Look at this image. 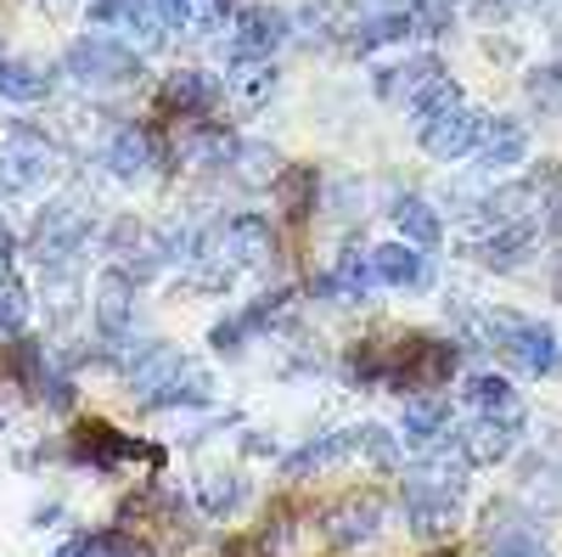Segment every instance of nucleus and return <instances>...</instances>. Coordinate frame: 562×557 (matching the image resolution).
Returning <instances> with one entry per match:
<instances>
[{
  "mask_svg": "<svg viewBox=\"0 0 562 557\" xmlns=\"http://www.w3.org/2000/svg\"><path fill=\"white\" fill-rule=\"evenodd\" d=\"M479 327H484L479 344L495 349L506 366L529 371V378H551V371L562 366V344H557V333L540 327V321H529V315H518V310H484V315H479Z\"/></svg>",
  "mask_w": 562,
  "mask_h": 557,
  "instance_id": "1",
  "label": "nucleus"
},
{
  "mask_svg": "<svg viewBox=\"0 0 562 557\" xmlns=\"http://www.w3.org/2000/svg\"><path fill=\"white\" fill-rule=\"evenodd\" d=\"M378 90H383L394 108L416 113V119H439V113L461 108V85L450 79V68H445L434 52L405 57L400 68H389V74L378 79Z\"/></svg>",
  "mask_w": 562,
  "mask_h": 557,
  "instance_id": "2",
  "label": "nucleus"
},
{
  "mask_svg": "<svg viewBox=\"0 0 562 557\" xmlns=\"http://www.w3.org/2000/svg\"><path fill=\"white\" fill-rule=\"evenodd\" d=\"M90 231H97V220H90L85 203L74 198H57V203H45L29 225V254L40 265H74L79 248L90 243Z\"/></svg>",
  "mask_w": 562,
  "mask_h": 557,
  "instance_id": "3",
  "label": "nucleus"
},
{
  "mask_svg": "<svg viewBox=\"0 0 562 557\" xmlns=\"http://www.w3.org/2000/svg\"><path fill=\"white\" fill-rule=\"evenodd\" d=\"M52 175H57V147L45 142L40 130L18 124L7 142H0V192H7V198L40 192V186L52 180Z\"/></svg>",
  "mask_w": 562,
  "mask_h": 557,
  "instance_id": "4",
  "label": "nucleus"
},
{
  "mask_svg": "<svg viewBox=\"0 0 562 557\" xmlns=\"http://www.w3.org/2000/svg\"><path fill=\"white\" fill-rule=\"evenodd\" d=\"M68 74L74 79H85V85H124V79H135V52L124 40H108V34H85V40H74L68 45Z\"/></svg>",
  "mask_w": 562,
  "mask_h": 557,
  "instance_id": "5",
  "label": "nucleus"
},
{
  "mask_svg": "<svg viewBox=\"0 0 562 557\" xmlns=\"http://www.w3.org/2000/svg\"><path fill=\"white\" fill-rule=\"evenodd\" d=\"M90 23H97V29H119L130 40L135 57L140 52H158L164 34H169L158 23V12H153V0H90Z\"/></svg>",
  "mask_w": 562,
  "mask_h": 557,
  "instance_id": "6",
  "label": "nucleus"
},
{
  "mask_svg": "<svg viewBox=\"0 0 562 557\" xmlns=\"http://www.w3.org/2000/svg\"><path fill=\"white\" fill-rule=\"evenodd\" d=\"M479 135H484V113L461 102L439 119H422V153L439 158V164H456L467 153H479Z\"/></svg>",
  "mask_w": 562,
  "mask_h": 557,
  "instance_id": "7",
  "label": "nucleus"
},
{
  "mask_svg": "<svg viewBox=\"0 0 562 557\" xmlns=\"http://www.w3.org/2000/svg\"><path fill=\"white\" fill-rule=\"evenodd\" d=\"M288 12L281 7H237V18H231V57H270L281 40H288Z\"/></svg>",
  "mask_w": 562,
  "mask_h": 557,
  "instance_id": "8",
  "label": "nucleus"
},
{
  "mask_svg": "<svg viewBox=\"0 0 562 557\" xmlns=\"http://www.w3.org/2000/svg\"><path fill=\"white\" fill-rule=\"evenodd\" d=\"M209 259H220V265H231V270L270 259V220H265V214H237V220H225L220 237L209 243Z\"/></svg>",
  "mask_w": 562,
  "mask_h": 557,
  "instance_id": "9",
  "label": "nucleus"
},
{
  "mask_svg": "<svg viewBox=\"0 0 562 557\" xmlns=\"http://www.w3.org/2000/svg\"><path fill=\"white\" fill-rule=\"evenodd\" d=\"M450 366H456V344L411 338V344L400 349V360L389 366V378H400V389H405V383H416V389H439V383L450 378Z\"/></svg>",
  "mask_w": 562,
  "mask_h": 557,
  "instance_id": "10",
  "label": "nucleus"
},
{
  "mask_svg": "<svg viewBox=\"0 0 562 557\" xmlns=\"http://www.w3.org/2000/svg\"><path fill=\"white\" fill-rule=\"evenodd\" d=\"M130 327H135V282L113 265L97 282V333L102 344H113V338H130Z\"/></svg>",
  "mask_w": 562,
  "mask_h": 557,
  "instance_id": "11",
  "label": "nucleus"
},
{
  "mask_svg": "<svg viewBox=\"0 0 562 557\" xmlns=\"http://www.w3.org/2000/svg\"><path fill=\"white\" fill-rule=\"evenodd\" d=\"M456 519H461V495L405 484V524H411V535L439 541V535H450V530H456Z\"/></svg>",
  "mask_w": 562,
  "mask_h": 557,
  "instance_id": "12",
  "label": "nucleus"
},
{
  "mask_svg": "<svg viewBox=\"0 0 562 557\" xmlns=\"http://www.w3.org/2000/svg\"><path fill=\"white\" fill-rule=\"evenodd\" d=\"M102 164H108V175H119V180L147 175V169L158 164V135L140 130V124H119V130L108 135V147H102Z\"/></svg>",
  "mask_w": 562,
  "mask_h": 557,
  "instance_id": "13",
  "label": "nucleus"
},
{
  "mask_svg": "<svg viewBox=\"0 0 562 557\" xmlns=\"http://www.w3.org/2000/svg\"><path fill=\"white\" fill-rule=\"evenodd\" d=\"M225 102V79H214V74H203V68H180V74H169V85H164V108L169 113H186V119H203V113H214Z\"/></svg>",
  "mask_w": 562,
  "mask_h": 557,
  "instance_id": "14",
  "label": "nucleus"
},
{
  "mask_svg": "<svg viewBox=\"0 0 562 557\" xmlns=\"http://www.w3.org/2000/svg\"><path fill=\"white\" fill-rule=\"evenodd\" d=\"M461 400L473 405L484 423H518L524 428V400H518V389H512L506 378H495V371H473L467 389H461Z\"/></svg>",
  "mask_w": 562,
  "mask_h": 557,
  "instance_id": "15",
  "label": "nucleus"
},
{
  "mask_svg": "<svg viewBox=\"0 0 562 557\" xmlns=\"http://www.w3.org/2000/svg\"><path fill=\"white\" fill-rule=\"evenodd\" d=\"M371 276H378L383 288H405V293H422L434 282L428 259H422L411 243H383L378 254H371Z\"/></svg>",
  "mask_w": 562,
  "mask_h": 557,
  "instance_id": "16",
  "label": "nucleus"
},
{
  "mask_svg": "<svg viewBox=\"0 0 562 557\" xmlns=\"http://www.w3.org/2000/svg\"><path fill=\"white\" fill-rule=\"evenodd\" d=\"M378 524H383V501L378 495H349L344 506L326 513V541L333 546H360V541L378 535Z\"/></svg>",
  "mask_w": 562,
  "mask_h": 557,
  "instance_id": "17",
  "label": "nucleus"
},
{
  "mask_svg": "<svg viewBox=\"0 0 562 557\" xmlns=\"http://www.w3.org/2000/svg\"><path fill=\"white\" fill-rule=\"evenodd\" d=\"M225 90H231V97H237L243 108L270 102V90H276V63H270V57H231V52H225Z\"/></svg>",
  "mask_w": 562,
  "mask_h": 557,
  "instance_id": "18",
  "label": "nucleus"
},
{
  "mask_svg": "<svg viewBox=\"0 0 562 557\" xmlns=\"http://www.w3.org/2000/svg\"><path fill=\"white\" fill-rule=\"evenodd\" d=\"M512 450H518V423H479L461 434V456L467 468H495V461H506Z\"/></svg>",
  "mask_w": 562,
  "mask_h": 557,
  "instance_id": "19",
  "label": "nucleus"
},
{
  "mask_svg": "<svg viewBox=\"0 0 562 557\" xmlns=\"http://www.w3.org/2000/svg\"><path fill=\"white\" fill-rule=\"evenodd\" d=\"M74 456L108 474V468H119V461L140 456V445H135V439H124V434H113L108 423H79V434H74Z\"/></svg>",
  "mask_w": 562,
  "mask_h": 557,
  "instance_id": "20",
  "label": "nucleus"
},
{
  "mask_svg": "<svg viewBox=\"0 0 562 557\" xmlns=\"http://www.w3.org/2000/svg\"><path fill=\"white\" fill-rule=\"evenodd\" d=\"M479 158L490 169H512L529 158V130L524 119H484V135H479Z\"/></svg>",
  "mask_w": 562,
  "mask_h": 557,
  "instance_id": "21",
  "label": "nucleus"
},
{
  "mask_svg": "<svg viewBox=\"0 0 562 557\" xmlns=\"http://www.w3.org/2000/svg\"><path fill=\"white\" fill-rule=\"evenodd\" d=\"M394 231H400L416 254H434V248L445 243V220L428 209V198H411V192L394 203Z\"/></svg>",
  "mask_w": 562,
  "mask_h": 557,
  "instance_id": "22",
  "label": "nucleus"
},
{
  "mask_svg": "<svg viewBox=\"0 0 562 557\" xmlns=\"http://www.w3.org/2000/svg\"><path fill=\"white\" fill-rule=\"evenodd\" d=\"M405 34H411L405 7H371L366 18L349 23V45H355V52H383V45H400Z\"/></svg>",
  "mask_w": 562,
  "mask_h": 557,
  "instance_id": "23",
  "label": "nucleus"
},
{
  "mask_svg": "<svg viewBox=\"0 0 562 557\" xmlns=\"http://www.w3.org/2000/svg\"><path fill=\"white\" fill-rule=\"evenodd\" d=\"M535 254V225L529 220H512V225H495L490 237L479 243V259L490 270H518L524 259Z\"/></svg>",
  "mask_w": 562,
  "mask_h": 557,
  "instance_id": "24",
  "label": "nucleus"
},
{
  "mask_svg": "<svg viewBox=\"0 0 562 557\" xmlns=\"http://www.w3.org/2000/svg\"><path fill=\"white\" fill-rule=\"evenodd\" d=\"M349 450H355V434H321V439L299 445L288 461H281V474H288V479H310L321 468H333V461H344Z\"/></svg>",
  "mask_w": 562,
  "mask_h": 557,
  "instance_id": "25",
  "label": "nucleus"
},
{
  "mask_svg": "<svg viewBox=\"0 0 562 557\" xmlns=\"http://www.w3.org/2000/svg\"><path fill=\"white\" fill-rule=\"evenodd\" d=\"M445 428H450V405H445L439 394H411V400H405L400 434H405L411 445H434V439H445Z\"/></svg>",
  "mask_w": 562,
  "mask_h": 557,
  "instance_id": "26",
  "label": "nucleus"
},
{
  "mask_svg": "<svg viewBox=\"0 0 562 557\" xmlns=\"http://www.w3.org/2000/svg\"><path fill=\"white\" fill-rule=\"evenodd\" d=\"M45 90H52V68L45 63H0V102H45Z\"/></svg>",
  "mask_w": 562,
  "mask_h": 557,
  "instance_id": "27",
  "label": "nucleus"
},
{
  "mask_svg": "<svg viewBox=\"0 0 562 557\" xmlns=\"http://www.w3.org/2000/svg\"><path fill=\"white\" fill-rule=\"evenodd\" d=\"M355 450H360V456H366L378 474H400V468H405L400 434H394V428H383V423H366V428H355Z\"/></svg>",
  "mask_w": 562,
  "mask_h": 557,
  "instance_id": "28",
  "label": "nucleus"
},
{
  "mask_svg": "<svg viewBox=\"0 0 562 557\" xmlns=\"http://www.w3.org/2000/svg\"><path fill=\"white\" fill-rule=\"evenodd\" d=\"M192 164H209V169H225V164H237V135H225V130H192L186 135V147H180Z\"/></svg>",
  "mask_w": 562,
  "mask_h": 557,
  "instance_id": "29",
  "label": "nucleus"
},
{
  "mask_svg": "<svg viewBox=\"0 0 562 557\" xmlns=\"http://www.w3.org/2000/svg\"><path fill=\"white\" fill-rule=\"evenodd\" d=\"M209 400H214V383H209V371H198V366H186L164 394H153L158 411H169V405H209Z\"/></svg>",
  "mask_w": 562,
  "mask_h": 557,
  "instance_id": "30",
  "label": "nucleus"
},
{
  "mask_svg": "<svg viewBox=\"0 0 562 557\" xmlns=\"http://www.w3.org/2000/svg\"><path fill=\"white\" fill-rule=\"evenodd\" d=\"M243 495H248V484L237 479V474H203L198 479V501H203V513H231V506H243Z\"/></svg>",
  "mask_w": 562,
  "mask_h": 557,
  "instance_id": "31",
  "label": "nucleus"
},
{
  "mask_svg": "<svg viewBox=\"0 0 562 557\" xmlns=\"http://www.w3.org/2000/svg\"><path fill=\"white\" fill-rule=\"evenodd\" d=\"M231 18H237V0H186L180 29L186 34H220Z\"/></svg>",
  "mask_w": 562,
  "mask_h": 557,
  "instance_id": "32",
  "label": "nucleus"
},
{
  "mask_svg": "<svg viewBox=\"0 0 562 557\" xmlns=\"http://www.w3.org/2000/svg\"><path fill=\"white\" fill-rule=\"evenodd\" d=\"M524 97L540 108V113H562V68L557 63H540L524 74Z\"/></svg>",
  "mask_w": 562,
  "mask_h": 557,
  "instance_id": "33",
  "label": "nucleus"
},
{
  "mask_svg": "<svg viewBox=\"0 0 562 557\" xmlns=\"http://www.w3.org/2000/svg\"><path fill=\"white\" fill-rule=\"evenodd\" d=\"M29 333V288L23 282H0V338H23Z\"/></svg>",
  "mask_w": 562,
  "mask_h": 557,
  "instance_id": "34",
  "label": "nucleus"
},
{
  "mask_svg": "<svg viewBox=\"0 0 562 557\" xmlns=\"http://www.w3.org/2000/svg\"><path fill=\"white\" fill-rule=\"evenodd\" d=\"M405 18H411V34H445L456 7L450 0H405Z\"/></svg>",
  "mask_w": 562,
  "mask_h": 557,
  "instance_id": "35",
  "label": "nucleus"
},
{
  "mask_svg": "<svg viewBox=\"0 0 562 557\" xmlns=\"http://www.w3.org/2000/svg\"><path fill=\"white\" fill-rule=\"evenodd\" d=\"M248 315H225V321H214V333H209V344L220 349V355H237L243 344H248Z\"/></svg>",
  "mask_w": 562,
  "mask_h": 557,
  "instance_id": "36",
  "label": "nucleus"
},
{
  "mask_svg": "<svg viewBox=\"0 0 562 557\" xmlns=\"http://www.w3.org/2000/svg\"><path fill=\"white\" fill-rule=\"evenodd\" d=\"M495 557H551V552L529 530H506V535H495Z\"/></svg>",
  "mask_w": 562,
  "mask_h": 557,
  "instance_id": "37",
  "label": "nucleus"
},
{
  "mask_svg": "<svg viewBox=\"0 0 562 557\" xmlns=\"http://www.w3.org/2000/svg\"><path fill=\"white\" fill-rule=\"evenodd\" d=\"M40 400L52 411H68L74 405V378L68 371H40Z\"/></svg>",
  "mask_w": 562,
  "mask_h": 557,
  "instance_id": "38",
  "label": "nucleus"
},
{
  "mask_svg": "<svg viewBox=\"0 0 562 557\" xmlns=\"http://www.w3.org/2000/svg\"><path fill=\"white\" fill-rule=\"evenodd\" d=\"M288 29H315V34H326V29H333V0H299V23L288 18Z\"/></svg>",
  "mask_w": 562,
  "mask_h": 557,
  "instance_id": "39",
  "label": "nucleus"
},
{
  "mask_svg": "<svg viewBox=\"0 0 562 557\" xmlns=\"http://www.w3.org/2000/svg\"><path fill=\"white\" fill-rule=\"evenodd\" d=\"M535 192H540V186H535ZM540 225L562 237V180H546V192H540Z\"/></svg>",
  "mask_w": 562,
  "mask_h": 557,
  "instance_id": "40",
  "label": "nucleus"
},
{
  "mask_svg": "<svg viewBox=\"0 0 562 557\" xmlns=\"http://www.w3.org/2000/svg\"><path fill=\"white\" fill-rule=\"evenodd\" d=\"M0 63H7V57H0Z\"/></svg>",
  "mask_w": 562,
  "mask_h": 557,
  "instance_id": "41",
  "label": "nucleus"
}]
</instances>
